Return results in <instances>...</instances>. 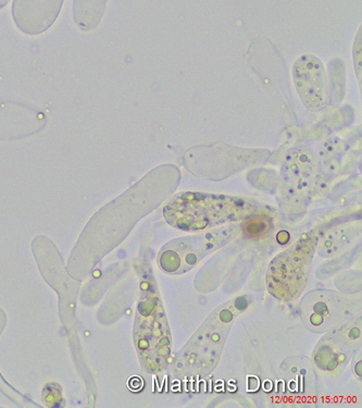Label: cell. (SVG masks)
<instances>
[{
  "label": "cell",
  "mask_w": 362,
  "mask_h": 408,
  "mask_svg": "<svg viewBox=\"0 0 362 408\" xmlns=\"http://www.w3.org/2000/svg\"><path fill=\"white\" fill-rule=\"evenodd\" d=\"M253 204L245 199L209 194L185 193L166 207V217L181 229H204L217 222L235 220L253 211Z\"/></svg>",
  "instance_id": "cell-1"
},
{
  "label": "cell",
  "mask_w": 362,
  "mask_h": 408,
  "mask_svg": "<svg viewBox=\"0 0 362 408\" xmlns=\"http://www.w3.org/2000/svg\"><path fill=\"white\" fill-rule=\"evenodd\" d=\"M296 89L310 110L321 109L327 101V77L323 65L313 56H304L294 66Z\"/></svg>",
  "instance_id": "cell-2"
},
{
  "label": "cell",
  "mask_w": 362,
  "mask_h": 408,
  "mask_svg": "<svg viewBox=\"0 0 362 408\" xmlns=\"http://www.w3.org/2000/svg\"><path fill=\"white\" fill-rule=\"evenodd\" d=\"M271 228V219L266 216H255V217L248 218L244 222V233L249 237H261L269 231Z\"/></svg>",
  "instance_id": "cell-3"
}]
</instances>
